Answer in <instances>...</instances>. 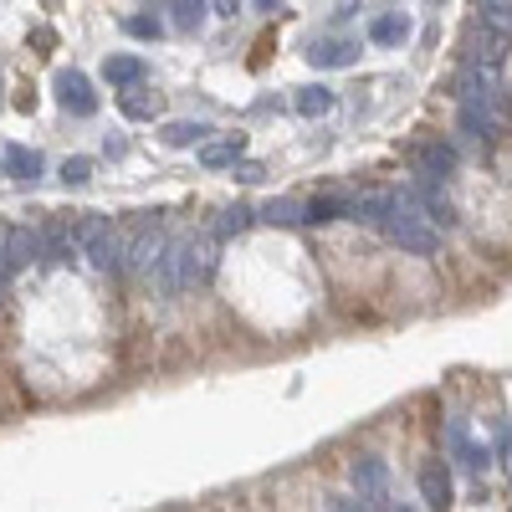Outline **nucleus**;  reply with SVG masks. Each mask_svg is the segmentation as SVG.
<instances>
[{"label":"nucleus","instance_id":"obj_5","mask_svg":"<svg viewBox=\"0 0 512 512\" xmlns=\"http://www.w3.org/2000/svg\"><path fill=\"white\" fill-rule=\"evenodd\" d=\"M0 251H6L11 272H21V267H31V262H47V241H41V226H16V231H6Z\"/></svg>","mask_w":512,"mask_h":512},{"label":"nucleus","instance_id":"obj_29","mask_svg":"<svg viewBox=\"0 0 512 512\" xmlns=\"http://www.w3.org/2000/svg\"><path fill=\"white\" fill-rule=\"evenodd\" d=\"M231 169H236V180H246V185H256V180H262V164H241V159H236Z\"/></svg>","mask_w":512,"mask_h":512},{"label":"nucleus","instance_id":"obj_25","mask_svg":"<svg viewBox=\"0 0 512 512\" xmlns=\"http://www.w3.org/2000/svg\"><path fill=\"white\" fill-rule=\"evenodd\" d=\"M175 26L180 31H200L205 26V0H175Z\"/></svg>","mask_w":512,"mask_h":512},{"label":"nucleus","instance_id":"obj_15","mask_svg":"<svg viewBox=\"0 0 512 512\" xmlns=\"http://www.w3.org/2000/svg\"><path fill=\"white\" fill-rule=\"evenodd\" d=\"M205 134H216V128H210V123H164L159 128V139L169 144V149H190V144H205Z\"/></svg>","mask_w":512,"mask_h":512},{"label":"nucleus","instance_id":"obj_20","mask_svg":"<svg viewBox=\"0 0 512 512\" xmlns=\"http://www.w3.org/2000/svg\"><path fill=\"white\" fill-rule=\"evenodd\" d=\"M292 108L303 113V118H323V113H333V93L328 88H297Z\"/></svg>","mask_w":512,"mask_h":512},{"label":"nucleus","instance_id":"obj_22","mask_svg":"<svg viewBox=\"0 0 512 512\" xmlns=\"http://www.w3.org/2000/svg\"><path fill=\"white\" fill-rule=\"evenodd\" d=\"M390 210H395V195H364L354 205V216L369 221V226H384V221H390Z\"/></svg>","mask_w":512,"mask_h":512},{"label":"nucleus","instance_id":"obj_33","mask_svg":"<svg viewBox=\"0 0 512 512\" xmlns=\"http://www.w3.org/2000/svg\"><path fill=\"white\" fill-rule=\"evenodd\" d=\"M282 6V0H256V11H277Z\"/></svg>","mask_w":512,"mask_h":512},{"label":"nucleus","instance_id":"obj_4","mask_svg":"<svg viewBox=\"0 0 512 512\" xmlns=\"http://www.w3.org/2000/svg\"><path fill=\"white\" fill-rule=\"evenodd\" d=\"M52 88H57V103H62L67 113H77V118H93V113H98V93H93V82L82 77L77 67H72V72H57Z\"/></svg>","mask_w":512,"mask_h":512},{"label":"nucleus","instance_id":"obj_7","mask_svg":"<svg viewBox=\"0 0 512 512\" xmlns=\"http://www.w3.org/2000/svg\"><path fill=\"white\" fill-rule=\"evenodd\" d=\"M446 441H451V456L461 461V472H472V477H482V472H487L492 451L472 441V431H466V420H451V425H446Z\"/></svg>","mask_w":512,"mask_h":512},{"label":"nucleus","instance_id":"obj_30","mask_svg":"<svg viewBox=\"0 0 512 512\" xmlns=\"http://www.w3.org/2000/svg\"><path fill=\"white\" fill-rule=\"evenodd\" d=\"M205 6L216 11V16H236V11H241V0H205Z\"/></svg>","mask_w":512,"mask_h":512},{"label":"nucleus","instance_id":"obj_27","mask_svg":"<svg viewBox=\"0 0 512 512\" xmlns=\"http://www.w3.org/2000/svg\"><path fill=\"white\" fill-rule=\"evenodd\" d=\"M482 11H487V26L512 31V0H482Z\"/></svg>","mask_w":512,"mask_h":512},{"label":"nucleus","instance_id":"obj_32","mask_svg":"<svg viewBox=\"0 0 512 512\" xmlns=\"http://www.w3.org/2000/svg\"><path fill=\"white\" fill-rule=\"evenodd\" d=\"M502 456H507V472H512V425H502Z\"/></svg>","mask_w":512,"mask_h":512},{"label":"nucleus","instance_id":"obj_14","mask_svg":"<svg viewBox=\"0 0 512 512\" xmlns=\"http://www.w3.org/2000/svg\"><path fill=\"white\" fill-rule=\"evenodd\" d=\"M103 77L113 82V88H134V82L149 77V62L144 57H108L103 62Z\"/></svg>","mask_w":512,"mask_h":512},{"label":"nucleus","instance_id":"obj_26","mask_svg":"<svg viewBox=\"0 0 512 512\" xmlns=\"http://www.w3.org/2000/svg\"><path fill=\"white\" fill-rule=\"evenodd\" d=\"M123 31L134 36V41H159V36H164V21H154V16H128Z\"/></svg>","mask_w":512,"mask_h":512},{"label":"nucleus","instance_id":"obj_8","mask_svg":"<svg viewBox=\"0 0 512 512\" xmlns=\"http://www.w3.org/2000/svg\"><path fill=\"white\" fill-rule=\"evenodd\" d=\"M164 241H169V236H164V231H154V226L144 221V231H139L134 241L123 246V267H128V272H144V277H149V267L159 262V251H164Z\"/></svg>","mask_w":512,"mask_h":512},{"label":"nucleus","instance_id":"obj_18","mask_svg":"<svg viewBox=\"0 0 512 512\" xmlns=\"http://www.w3.org/2000/svg\"><path fill=\"white\" fill-rule=\"evenodd\" d=\"M6 169H11L16 180H36L41 175V154L26 149V144H6Z\"/></svg>","mask_w":512,"mask_h":512},{"label":"nucleus","instance_id":"obj_24","mask_svg":"<svg viewBox=\"0 0 512 512\" xmlns=\"http://www.w3.org/2000/svg\"><path fill=\"white\" fill-rule=\"evenodd\" d=\"M251 226V210L246 205H231V210H221V221H216V236L226 241V236H241Z\"/></svg>","mask_w":512,"mask_h":512},{"label":"nucleus","instance_id":"obj_28","mask_svg":"<svg viewBox=\"0 0 512 512\" xmlns=\"http://www.w3.org/2000/svg\"><path fill=\"white\" fill-rule=\"evenodd\" d=\"M62 180H67V185H88V180H93V164H88V159H67V164H62Z\"/></svg>","mask_w":512,"mask_h":512},{"label":"nucleus","instance_id":"obj_9","mask_svg":"<svg viewBox=\"0 0 512 512\" xmlns=\"http://www.w3.org/2000/svg\"><path fill=\"white\" fill-rule=\"evenodd\" d=\"M308 62L313 67H354L359 62V47H354V41H338V36H323V41H313V47H308Z\"/></svg>","mask_w":512,"mask_h":512},{"label":"nucleus","instance_id":"obj_31","mask_svg":"<svg viewBox=\"0 0 512 512\" xmlns=\"http://www.w3.org/2000/svg\"><path fill=\"white\" fill-rule=\"evenodd\" d=\"M103 154H108V159H123V154H128V139H113V134H108V144H103Z\"/></svg>","mask_w":512,"mask_h":512},{"label":"nucleus","instance_id":"obj_17","mask_svg":"<svg viewBox=\"0 0 512 512\" xmlns=\"http://www.w3.org/2000/svg\"><path fill=\"white\" fill-rule=\"evenodd\" d=\"M118 108H123V118H139V123H144V118L159 113V98L144 93L139 82H134V88H118Z\"/></svg>","mask_w":512,"mask_h":512},{"label":"nucleus","instance_id":"obj_11","mask_svg":"<svg viewBox=\"0 0 512 512\" xmlns=\"http://www.w3.org/2000/svg\"><path fill=\"white\" fill-rule=\"evenodd\" d=\"M216 272V246L210 241H185V287H200Z\"/></svg>","mask_w":512,"mask_h":512},{"label":"nucleus","instance_id":"obj_3","mask_svg":"<svg viewBox=\"0 0 512 512\" xmlns=\"http://www.w3.org/2000/svg\"><path fill=\"white\" fill-rule=\"evenodd\" d=\"M349 477H354L359 507H390V472H384V461H374V456H359Z\"/></svg>","mask_w":512,"mask_h":512},{"label":"nucleus","instance_id":"obj_2","mask_svg":"<svg viewBox=\"0 0 512 512\" xmlns=\"http://www.w3.org/2000/svg\"><path fill=\"white\" fill-rule=\"evenodd\" d=\"M384 236H390L400 251H415V256H431L436 251V231L425 226V216H420L410 200H395L390 221H384Z\"/></svg>","mask_w":512,"mask_h":512},{"label":"nucleus","instance_id":"obj_12","mask_svg":"<svg viewBox=\"0 0 512 512\" xmlns=\"http://www.w3.org/2000/svg\"><path fill=\"white\" fill-rule=\"evenodd\" d=\"M415 31V21L410 16H400V11H390V16H374L369 21V41L374 47H400V41Z\"/></svg>","mask_w":512,"mask_h":512},{"label":"nucleus","instance_id":"obj_16","mask_svg":"<svg viewBox=\"0 0 512 512\" xmlns=\"http://www.w3.org/2000/svg\"><path fill=\"white\" fill-rule=\"evenodd\" d=\"M41 241H47V262H72V246H77V231L52 221V226H41Z\"/></svg>","mask_w":512,"mask_h":512},{"label":"nucleus","instance_id":"obj_23","mask_svg":"<svg viewBox=\"0 0 512 512\" xmlns=\"http://www.w3.org/2000/svg\"><path fill=\"white\" fill-rule=\"evenodd\" d=\"M241 159V139H226V144H200V164L205 169H226Z\"/></svg>","mask_w":512,"mask_h":512},{"label":"nucleus","instance_id":"obj_13","mask_svg":"<svg viewBox=\"0 0 512 512\" xmlns=\"http://www.w3.org/2000/svg\"><path fill=\"white\" fill-rule=\"evenodd\" d=\"M344 216H354V200H344V195H318V200L303 205L308 226H328V221H344Z\"/></svg>","mask_w":512,"mask_h":512},{"label":"nucleus","instance_id":"obj_1","mask_svg":"<svg viewBox=\"0 0 512 512\" xmlns=\"http://www.w3.org/2000/svg\"><path fill=\"white\" fill-rule=\"evenodd\" d=\"M123 231L108 216H82L77 221V251L88 256L98 272H123Z\"/></svg>","mask_w":512,"mask_h":512},{"label":"nucleus","instance_id":"obj_6","mask_svg":"<svg viewBox=\"0 0 512 512\" xmlns=\"http://www.w3.org/2000/svg\"><path fill=\"white\" fill-rule=\"evenodd\" d=\"M149 282H154V287H159L164 297L185 292V241H164L159 262L149 267Z\"/></svg>","mask_w":512,"mask_h":512},{"label":"nucleus","instance_id":"obj_10","mask_svg":"<svg viewBox=\"0 0 512 512\" xmlns=\"http://www.w3.org/2000/svg\"><path fill=\"white\" fill-rule=\"evenodd\" d=\"M420 497H425V507H451V472L441 461L420 466Z\"/></svg>","mask_w":512,"mask_h":512},{"label":"nucleus","instance_id":"obj_19","mask_svg":"<svg viewBox=\"0 0 512 512\" xmlns=\"http://www.w3.org/2000/svg\"><path fill=\"white\" fill-rule=\"evenodd\" d=\"M456 169V154L446 144H431V149H420V175H431V180H446Z\"/></svg>","mask_w":512,"mask_h":512},{"label":"nucleus","instance_id":"obj_21","mask_svg":"<svg viewBox=\"0 0 512 512\" xmlns=\"http://www.w3.org/2000/svg\"><path fill=\"white\" fill-rule=\"evenodd\" d=\"M262 221H267V226H303V200H287V195L272 200V205L262 210Z\"/></svg>","mask_w":512,"mask_h":512}]
</instances>
